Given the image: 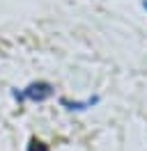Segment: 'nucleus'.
<instances>
[{"instance_id": "f257e3e1", "label": "nucleus", "mask_w": 147, "mask_h": 151, "mask_svg": "<svg viewBox=\"0 0 147 151\" xmlns=\"http://www.w3.org/2000/svg\"><path fill=\"white\" fill-rule=\"evenodd\" d=\"M53 85L51 83H46V80H35V83H30V85L25 87V89H14L12 92V96L16 99L18 103H23V101H35V103H41V101H46V99H51L53 96Z\"/></svg>"}, {"instance_id": "f03ea898", "label": "nucleus", "mask_w": 147, "mask_h": 151, "mask_svg": "<svg viewBox=\"0 0 147 151\" xmlns=\"http://www.w3.org/2000/svg\"><path fill=\"white\" fill-rule=\"evenodd\" d=\"M101 99L99 96H90V99H85V101H69V99H60V105L67 108V110H87L92 105H97Z\"/></svg>"}, {"instance_id": "7ed1b4c3", "label": "nucleus", "mask_w": 147, "mask_h": 151, "mask_svg": "<svg viewBox=\"0 0 147 151\" xmlns=\"http://www.w3.org/2000/svg\"><path fill=\"white\" fill-rule=\"evenodd\" d=\"M28 151H51V149H48V144H44L41 140L32 137V140H30V144H28Z\"/></svg>"}, {"instance_id": "20e7f679", "label": "nucleus", "mask_w": 147, "mask_h": 151, "mask_svg": "<svg viewBox=\"0 0 147 151\" xmlns=\"http://www.w3.org/2000/svg\"><path fill=\"white\" fill-rule=\"evenodd\" d=\"M143 5H145V9H147V0H145V2H143Z\"/></svg>"}]
</instances>
